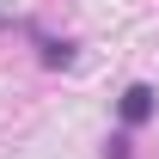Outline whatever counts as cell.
Returning <instances> with one entry per match:
<instances>
[{"label":"cell","mask_w":159,"mask_h":159,"mask_svg":"<svg viewBox=\"0 0 159 159\" xmlns=\"http://www.w3.org/2000/svg\"><path fill=\"white\" fill-rule=\"evenodd\" d=\"M147 116H153V86H129V92H122V122L135 129V122H147Z\"/></svg>","instance_id":"obj_1"},{"label":"cell","mask_w":159,"mask_h":159,"mask_svg":"<svg viewBox=\"0 0 159 159\" xmlns=\"http://www.w3.org/2000/svg\"><path fill=\"white\" fill-rule=\"evenodd\" d=\"M104 159H129V135H110V141H104Z\"/></svg>","instance_id":"obj_3"},{"label":"cell","mask_w":159,"mask_h":159,"mask_svg":"<svg viewBox=\"0 0 159 159\" xmlns=\"http://www.w3.org/2000/svg\"><path fill=\"white\" fill-rule=\"evenodd\" d=\"M31 37H37V31H31ZM37 49H43V61H49V67H67V61H74V43H55V37H37Z\"/></svg>","instance_id":"obj_2"}]
</instances>
